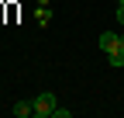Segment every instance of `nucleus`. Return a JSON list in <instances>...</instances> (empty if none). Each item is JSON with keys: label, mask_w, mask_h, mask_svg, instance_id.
Returning a JSON list of instances; mask_svg holds the SVG:
<instances>
[{"label": "nucleus", "mask_w": 124, "mask_h": 118, "mask_svg": "<svg viewBox=\"0 0 124 118\" xmlns=\"http://www.w3.org/2000/svg\"><path fill=\"white\" fill-rule=\"evenodd\" d=\"M117 24H124V4H117Z\"/></svg>", "instance_id": "nucleus-6"}, {"label": "nucleus", "mask_w": 124, "mask_h": 118, "mask_svg": "<svg viewBox=\"0 0 124 118\" xmlns=\"http://www.w3.org/2000/svg\"><path fill=\"white\" fill-rule=\"evenodd\" d=\"M55 108H59V104H55V94H52V90H41V94L35 97V118H52Z\"/></svg>", "instance_id": "nucleus-1"}, {"label": "nucleus", "mask_w": 124, "mask_h": 118, "mask_svg": "<svg viewBox=\"0 0 124 118\" xmlns=\"http://www.w3.org/2000/svg\"><path fill=\"white\" fill-rule=\"evenodd\" d=\"M121 49H124V31H121Z\"/></svg>", "instance_id": "nucleus-7"}, {"label": "nucleus", "mask_w": 124, "mask_h": 118, "mask_svg": "<svg viewBox=\"0 0 124 118\" xmlns=\"http://www.w3.org/2000/svg\"><path fill=\"white\" fill-rule=\"evenodd\" d=\"M117 4H124V0H117Z\"/></svg>", "instance_id": "nucleus-8"}, {"label": "nucleus", "mask_w": 124, "mask_h": 118, "mask_svg": "<svg viewBox=\"0 0 124 118\" xmlns=\"http://www.w3.org/2000/svg\"><path fill=\"white\" fill-rule=\"evenodd\" d=\"M97 45H100V52H114V49L121 45V31H103Z\"/></svg>", "instance_id": "nucleus-2"}, {"label": "nucleus", "mask_w": 124, "mask_h": 118, "mask_svg": "<svg viewBox=\"0 0 124 118\" xmlns=\"http://www.w3.org/2000/svg\"><path fill=\"white\" fill-rule=\"evenodd\" d=\"M35 18H38V24H48V21H52V10H48V4H38V14H35Z\"/></svg>", "instance_id": "nucleus-5"}, {"label": "nucleus", "mask_w": 124, "mask_h": 118, "mask_svg": "<svg viewBox=\"0 0 124 118\" xmlns=\"http://www.w3.org/2000/svg\"><path fill=\"white\" fill-rule=\"evenodd\" d=\"M107 63H110V66H114V69H121V66H124V49H121V45H117V49H114V52H107Z\"/></svg>", "instance_id": "nucleus-4"}, {"label": "nucleus", "mask_w": 124, "mask_h": 118, "mask_svg": "<svg viewBox=\"0 0 124 118\" xmlns=\"http://www.w3.org/2000/svg\"><path fill=\"white\" fill-rule=\"evenodd\" d=\"M0 4H4V0H0Z\"/></svg>", "instance_id": "nucleus-9"}, {"label": "nucleus", "mask_w": 124, "mask_h": 118, "mask_svg": "<svg viewBox=\"0 0 124 118\" xmlns=\"http://www.w3.org/2000/svg\"><path fill=\"white\" fill-rule=\"evenodd\" d=\"M10 115L14 118H31L35 115V101H17V104L10 108Z\"/></svg>", "instance_id": "nucleus-3"}]
</instances>
